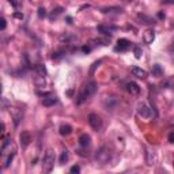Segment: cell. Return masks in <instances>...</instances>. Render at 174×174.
Instances as JSON below:
<instances>
[{
    "mask_svg": "<svg viewBox=\"0 0 174 174\" xmlns=\"http://www.w3.org/2000/svg\"><path fill=\"white\" fill-rule=\"evenodd\" d=\"M97 90H98V84H97V82H94V80H91L89 82L83 89H82V91L79 93V95H78V98H76V105H82V103H84L87 99H90L93 95L97 93Z\"/></svg>",
    "mask_w": 174,
    "mask_h": 174,
    "instance_id": "1",
    "label": "cell"
},
{
    "mask_svg": "<svg viewBox=\"0 0 174 174\" xmlns=\"http://www.w3.org/2000/svg\"><path fill=\"white\" fill-rule=\"evenodd\" d=\"M33 82H34L37 89H45V86H46V69L42 64H37L34 67Z\"/></svg>",
    "mask_w": 174,
    "mask_h": 174,
    "instance_id": "2",
    "label": "cell"
},
{
    "mask_svg": "<svg viewBox=\"0 0 174 174\" xmlns=\"http://www.w3.org/2000/svg\"><path fill=\"white\" fill-rule=\"evenodd\" d=\"M110 158H111V150L107 146H102L95 151L94 159H95V163L97 165L103 166V165H106L107 162H109Z\"/></svg>",
    "mask_w": 174,
    "mask_h": 174,
    "instance_id": "3",
    "label": "cell"
},
{
    "mask_svg": "<svg viewBox=\"0 0 174 174\" xmlns=\"http://www.w3.org/2000/svg\"><path fill=\"white\" fill-rule=\"evenodd\" d=\"M55 152H53L52 150H48L46 152H45L44 158H42V170L45 173H51L53 166H55Z\"/></svg>",
    "mask_w": 174,
    "mask_h": 174,
    "instance_id": "4",
    "label": "cell"
},
{
    "mask_svg": "<svg viewBox=\"0 0 174 174\" xmlns=\"http://www.w3.org/2000/svg\"><path fill=\"white\" fill-rule=\"evenodd\" d=\"M89 124H90V127L93 128L94 131H99L102 128V118L99 117L98 114L91 113L89 116Z\"/></svg>",
    "mask_w": 174,
    "mask_h": 174,
    "instance_id": "5",
    "label": "cell"
},
{
    "mask_svg": "<svg viewBox=\"0 0 174 174\" xmlns=\"http://www.w3.org/2000/svg\"><path fill=\"white\" fill-rule=\"evenodd\" d=\"M138 114L143 118H151L152 117V109L150 106H147L146 103H140L138 106Z\"/></svg>",
    "mask_w": 174,
    "mask_h": 174,
    "instance_id": "6",
    "label": "cell"
},
{
    "mask_svg": "<svg viewBox=\"0 0 174 174\" xmlns=\"http://www.w3.org/2000/svg\"><path fill=\"white\" fill-rule=\"evenodd\" d=\"M118 105V99L116 98V97H107L105 101H103V106H105V109L106 110H114L116 107H117Z\"/></svg>",
    "mask_w": 174,
    "mask_h": 174,
    "instance_id": "7",
    "label": "cell"
},
{
    "mask_svg": "<svg viewBox=\"0 0 174 174\" xmlns=\"http://www.w3.org/2000/svg\"><path fill=\"white\" fill-rule=\"evenodd\" d=\"M129 48H131V42H129V41L125 40V38H120L117 41V45H116L114 51L116 52H125Z\"/></svg>",
    "mask_w": 174,
    "mask_h": 174,
    "instance_id": "8",
    "label": "cell"
},
{
    "mask_svg": "<svg viewBox=\"0 0 174 174\" xmlns=\"http://www.w3.org/2000/svg\"><path fill=\"white\" fill-rule=\"evenodd\" d=\"M98 33H101L103 35H111V31L117 30V26H109V24H98L97 26Z\"/></svg>",
    "mask_w": 174,
    "mask_h": 174,
    "instance_id": "9",
    "label": "cell"
},
{
    "mask_svg": "<svg viewBox=\"0 0 174 174\" xmlns=\"http://www.w3.org/2000/svg\"><path fill=\"white\" fill-rule=\"evenodd\" d=\"M101 12L105 15H120L124 12V10L121 7H103L101 8Z\"/></svg>",
    "mask_w": 174,
    "mask_h": 174,
    "instance_id": "10",
    "label": "cell"
},
{
    "mask_svg": "<svg viewBox=\"0 0 174 174\" xmlns=\"http://www.w3.org/2000/svg\"><path fill=\"white\" fill-rule=\"evenodd\" d=\"M19 142H20V146H22L23 148L27 147L29 144H30V142H31L30 132H29V131H22V133H20V136H19Z\"/></svg>",
    "mask_w": 174,
    "mask_h": 174,
    "instance_id": "11",
    "label": "cell"
},
{
    "mask_svg": "<svg viewBox=\"0 0 174 174\" xmlns=\"http://www.w3.org/2000/svg\"><path fill=\"white\" fill-rule=\"evenodd\" d=\"M125 90L131 95H139L140 94V87L138 83H135V82H128L125 84Z\"/></svg>",
    "mask_w": 174,
    "mask_h": 174,
    "instance_id": "12",
    "label": "cell"
},
{
    "mask_svg": "<svg viewBox=\"0 0 174 174\" xmlns=\"http://www.w3.org/2000/svg\"><path fill=\"white\" fill-rule=\"evenodd\" d=\"M155 40V31L152 30V29H147L146 31H144V34H143V41H144V44H152V41Z\"/></svg>",
    "mask_w": 174,
    "mask_h": 174,
    "instance_id": "13",
    "label": "cell"
},
{
    "mask_svg": "<svg viewBox=\"0 0 174 174\" xmlns=\"http://www.w3.org/2000/svg\"><path fill=\"white\" fill-rule=\"evenodd\" d=\"M132 75L133 76H136V78H139V79H146V78L148 76V73H147V71H144V69H142V68H139V67H133L132 68Z\"/></svg>",
    "mask_w": 174,
    "mask_h": 174,
    "instance_id": "14",
    "label": "cell"
},
{
    "mask_svg": "<svg viewBox=\"0 0 174 174\" xmlns=\"http://www.w3.org/2000/svg\"><path fill=\"white\" fill-rule=\"evenodd\" d=\"M138 19L143 24H148V26H151V24H155V19H152L151 16H148L146 14H138Z\"/></svg>",
    "mask_w": 174,
    "mask_h": 174,
    "instance_id": "15",
    "label": "cell"
},
{
    "mask_svg": "<svg viewBox=\"0 0 174 174\" xmlns=\"http://www.w3.org/2000/svg\"><path fill=\"white\" fill-rule=\"evenodd\" d=\"M90 143H91V138H90V135L83 133V135H80V136H79V144H80V147H82V148H87V147L90 146Z\"/></svg>",
    "mask_w": 174,
    "mask_h": 174,
    "instance_id": "16",
    "label": "cell"
},
{
    "mask_svg": "<svg viewBox=\"0 0 174 174\" xmlns=\"http://www.w3.org/2000/svg\"><path fill=\"white\" fill-rule=\"evenodd\" d=\"M59 133L61 136H68L72 133V127L68 125V124H63V125H60L59 128Z\"/></svg>",
    "mask_w": 174,
    "mask_h": 174,
    "instance_id": "17",
    "label": "cell"
},
{
    "mask_svg": "<svg viewBox=\"0 0 174 174\" xmlns=\"http://www.w3.org/2000/svg\"><path fill=\"white\" fill-rule=\"evenodd\" d=\"M63 12H64V8H63V7H56V8H53L52 12L49 14V19H51V20H55V19L59 18V16L63 14Z\"/></svg>",
    "mask_w": 174,
    "mask_h": 174,
    "instance_id": "18",
    "label": "cell"
},
{
    "mask_svg": "<svg viewBox=\"0 0 174 174\" xmlns=\"http://www.w3.org/2000/svg\"><path fill=\"white\" fill-rule=\"evenodd\" d=\"M57 102H59V101H57L56 97H45V98L42 99V105L46 106V107H49V106H55Z\"/></svg>",
    "mask_w": 174,
    "mask_h": 174,
    "instance_id": "19",
    "label": "cell"
},
{
    "mask_svg": "<svg viewBox=\"0 0 174 174\" xmlns=\"http://www.w3.org/2000/svg\"><path fill=\"white\" fill-rule=\"evenodd\" d=\"M155 160H156V158H155V154H154V152L147 151V159H146V162H147L148 166H152V165L155 163Z\"/></svg>",
    "mask_w": 174,
    "mask_h": 174,
    "instance_id": "20",
    "label": "cell"
},
{
    "mask_svg": "<svg viewBox=\"0 0 174 174\" xmlns=\"http://www.w3.org/2000/svg\"><path fill=\"white\" fill-rule=\"evenodd\" d=\"M68 160H69V152H68V150H64L60 155V163L64 165V163H67Z\"/></svg>",
    "mask_w": 174,
    "mask_h": 174,
    "instance_id": "21",
    "label": "cell"
},
{
    "mask_svg": "<svg viewBox=\"0 0 174 174\" xmlns=\"http://www.w3.org/2000/svg\"><path fill=\"white\" fill-rule=\"evenodd\" d=\"M152 73H154L155 76H162V73H163V71H162V68H160V65H158V64H155L154 67H152Z\"/></svg>",
    "mask_w": 174,
    "mask_h": 174,
    "instance_id": "22",
    "label": "cell"
},
{
    "mask_svg": "<svg viewBox=\"0 0 174 174\" xmlns=\"http://www.w3.org/2000/svg\"><path fill=\"white\" fill-rule=\"evenodd\" d=\"M65 56V51H57L53 53V60H60V59H63V57Z\"/></svg>",
    "mask_w": 174,
    "mask_h": 174,
    "instance_id": "23",
    "label": "cell"
},
{
    "mask_svg": "<svg viewBox=\"0 0 174 174\" xmlns=\"http://www.w3.org/2000/svg\"><path fill=\"white\" fill-rule=\"evenodd\" d=\"M133 55H135L136 59H140V57H142V55H143L142 48L138 46V45H136V46H133Z\"/></svg>",
    "mask_w": 174,
    "mask_h": 174,
    "instance_id": "24",
    "label": "cell"
},
{
    "mask_svg": "<svg viewBox=\"0 0 174 174\" xmlns=\"http://www.w3.org/2000/svg\"><path fill=\"white\" fill-rule=\"evenodd\" d=\"M14 156H15V151H12L10 155H8V158L6 159V162H4V169H7L8 166H10V163L12 162V159H14Z\"/></svg>",
    "mask_w": 174,
    "mask_h": 174,
    "instance_id": "25",
    "label": "cell"
},
{
    "mask_svg": "<svg viewBox=\"0 0 174 174\" xmlns=\"http://www.w3.org/2000/svg\"><path fill=\"white\" fill-rule=\"evenodd\" d=\"M37 14H38V18L44 19L45 16H46V10H45L44 7H40V8H38V11H37Z\"/></svg>",
    "mask_w": 174,
    "mask_h": 174,
    "instance_id": "26",
    "label": "cell"
},
{
    "mask_svg": "<svg viewBox=\"0 0 174 174\" xmlns=\"http://www.w3.org/2000/svg\"><path fill=\"white\" fill-rule=\"evenodd\" d=\"M8 2H10L12 4V7L16 8V10H18V8L22 6V0H8Z\"/></svg>",
    "mask_w": 174,
    "mask_h": 174,
    "instance_id": "27",
    "label": "cell"
},
{
    "mask_svg": "<svg viewBox=\"0 0 174 174\" xmlns=\"http://www.w3.org/2000/svg\"><path fill=\"white\" fill-rule=\"evenodd\" d=\"M75 38H76L75 35H69V34H64V35L60 37L61 41H69V40H75Z\"/></svg>",
    "mask_w": 174,
    "mask_h": 174,
    "instance_id": "28",
    "label": "cell"
},
{
    "mask_svg": "<svg viewBox=\"0 0 174 174\" xmlns=\"http://www.w3.org/2000/svg\"><path fill=\"white\" fill-rule=\"evenodd\" d=\"M69 171H71L72 174H75V173H80V167L78 166V165H75V166H72V167H71V170H69Z\"/></svg>",
    "mask_w": 174,
    "mask_h": 174,
    "instance_id": "29",
    "label": "cell"
},
{
    "mask_svg": "<svg viewBox=\"0 0 174 174\" xmlns=\"http://www.w3.org/2000/svg\"><path fill=\"white\" fill-rule=\"evenodd\" d=\"M162 4H165V6H171V4H174V0H162Z\"/></svg>",
    "mask_w": 174,
    "mask_h": 174,
    "instance_id": "30",
    "label": "cell"
},
{
    "mask_svg": "<svg viewBox=\"0 0 174 174\" xmlns=\"http://www.w3.org/2000/svg\"><path fill=\"white\" fill-rule=\"evenodd\" d=\"M169 143H174V132H170V133H169Z\"/></svg>",
    "mask_w": 174,
    "mask_h": 174,
    "instance_id": "31",
    "label": "cell"
},
{
    "mask_svg": "<svg viewBox=\"0 0 174 174\" xmlns=\"http://www.w3.org/2000/svg\"><path fill=\"white\" fill-rule=\"evenodd\" d=\"M6 26H7V22H6V19H4V18H2V30H4V29H6Z\"/></svg>",
    "mask_w": 174,
    "mask_h": 174,
    "instance_id": "32",
    "label": "cell"
},
{
    "mask_svg": "<svg viewBox=\"0 0 174 174\" xmlns=\"http://www.w3.org/2000/svg\"><path fill=\"white\" fill-rule=\"evenodd\" d=\"M14 16H15V18H19V19H22V18H23V14H20V12H15V14H14Z\"/></svg>",
    "mask_w": 174,
    "mask_h": 174,
    "instance_id": "33",
    "label": "cell"
},
{
    "mask_svg": "<svg viewBox=\"0 0 174 174\" xmlns=\"http://www.w3.org/2000/svg\"><path fill=\"white\" fill-rule=\"evenodd\" d=\"M158 18H159V19H165V12L159 11V12H158Z\"/></svg>",
    "mask_w": 174,
    "mask_h": 174,
    "instance_id": "34",
    "label": "cell"
},
{
    "mask_svg": "<svg viewBox=\"0 0 174 174\" xmlns=\"http://www.w3.org/2000/svg\"><path fill=\"white\" fill-rule=\"evenodd\" d=\"M67 22H68L69 24L72 23V18H71V16H67Z\"/></svg>",
    "mask_w": 174,
    "mask_h": 174,
    "instance_id": "35",
    "label": "cell"
},
{
    "mask_svg": "<svg viewBox=\"0 0 174 174\" xmlns=\"http://www.w3.org/2000/svg\"><path fill=\"white\" fill-rule=\"evenodd\" d=\"M122 2H132V0H122Z\"/></svg>",
    "mask_w": 174,
    "mask_h": 174,
    "instance_id": "36",
    "label": "cell"
}]
</instances>
